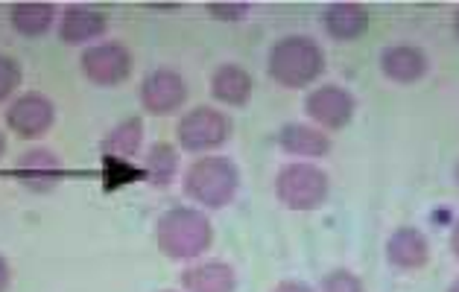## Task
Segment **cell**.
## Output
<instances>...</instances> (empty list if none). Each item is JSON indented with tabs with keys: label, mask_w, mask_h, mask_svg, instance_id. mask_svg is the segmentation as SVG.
I'll use <instances>...</instances> for the list:
<instances>
[{
	"label": "cell",
	"mask_w": 459,
	"mask_h": 292,
	"mask_svg": "<svg viewBox=\"0 0 459 292\" xmlns=\"http://www.w3.org/2000/svg\"><path fill=\"white\" fill-rule=\"evenodd\" d=\"M155 240H159L161 254L173 257V261H194V257L208 252L211 240H214V228L203 210L173 208L159 219Z\"/></svg>",
	"instance_id": "1"
},
{
	"label": "cell",
	"mask_w": 459,
	"mask_h": 292,
	"mask_svg": "<svg viewBox=\"0 0 459 292\" xmlns=\"http://www.w3.org/2000/svg\"><path fill=\"white\" fill-rule=\"evenodd\" d=\"M325 71V53L307 36H284L270 50V76L284 88H305Z\"/></svg>",
	"instance_id": "2"
},
{
	"label": "cell",
	"mask_w": 459,
	"mask_h": 292,
	"mask_svg": "<svg viewBox=\"0 0 459 292\" xmlns=\"http://www.w3.org/2000/svg\"><path fill=\"white\" fill-rule=\"evenodd\" d=\"M240 187V173L229 159L222 155H205L190 164L185 173V193L196 199L205 208H222L229 205Z\"/></svg>",
	"instance_id": "3"
},
{
	"label": "cell",
	"mask_w": 459,
	"mask_h": 292,
	"mask_svg": "<svg viewBox=\"0 0 459 292\" xmlns=\"http://www.w3.org/2000/svg\"><path fill=\"white\" fill-rule=\"evenodd\" d=\"M275 193L290 210H313L328 199V176L313 164H290L275 178Z\"/></svg>",
	"instance_id": "4"
},
{
	"label": "cell",
	"mask_w": 459,
	"mask_h": 292,
	"mask_svg": "<svg viewBox=\"0 0 459 292\" xmlns=\"http://www.w3.org/2000/svg\"><path fill=\"white\" fill-rule=\"evenodd\" d=\"M229 134H231V120L220 108L211 106H199L178 120V143L190 152L217 150V146L229 141Z\"/></svg>",
	"instance_id": "5"
},
{
	"label": "cell",
	"mask_w": 459,
	"mask_h": 292,
	"mask_svg": "<svg viewBox=\"0 0 459 292\" xmlns=\"http://www.w3.org/2000/svg\"><path fill=\"white\" fill-rule=\"evenodd\" d=\"M82 71L97 85H117L132 73V53L120 41L94 44L82 53Z\"/></svg>",
	"instance_id": "6"
},
{
	"label": "cell",
	"mask_w": 459,
	"mask_h": 292,
	"mask_svg": "<svg viewBox=\"0 0 459 292\" xmlns=\"http://www.w3.org/2000/svg\"><path fill=\"white\" fill-rule=\"evenodd\" d=\"M187 85L182 73L170 71V67H159L152 71L141 85V103L150 115H173L178 106H185Z\"/></svg>",
	"instance_id": "7"
},
{
	"label": "cell",
	"mask_w": 459,
	"mask_h": 292,
	"mask_svg": "<svg viewBox=\"0 0 459 292\" xmlns=\"http://www.w3.org/2000/svg\"><path fill=\"white\" fill-rule=\"evenodd\" d=\"M305 111L325 129H342L354 117V97L340 85H319L307 94Z\"/></svg>",
	"instance_id": "8"
},
{
	"label": "cell",
	"mask_w": 459,
	"mask_h": 292,
	"mask_svg": "<svg viewBox=\"0 0 459 292\" xmlns=\"http://www.w3.org/2000/svg\"><path fill=\"white\" fill-rule=\"evenodd\" d=\"M56 108L44 94H24L6 108V126L18 138H41L53 126Z\"/></svg>",
	"instance_id": "9"
},
{
	"label": "cell",
	"mask_w": 459,
	"mask_h": 292,
	"mask_svg": "<svg viewBox=\"0 0 459 292\" xmlns=\"http://www.w3.org/2000/svg\"><path fill=\"white\" fill-rule=\"evenodd\" d=\"M15 173L21 185H27L30 190H36V193H48V190H53L62 182L65 167L50 150H32L18 159Z\"/></svg>",
	"instance_id": "10"
},
{
	"label": "cell",
	"mask_w": 459,
	"mask_h": 292,
	"mask_svg": "<svg viewBox=\"0 0 459 292\" xmlns=\"http://www.w3.org/2000/svg\"><path fill=\"white\" fill-rule=\"evenodd\" d=\"M380 71H384L392 82L410 85L419 82L424 73H428V56L424 50L412 47V44H395V47H386L380 53Z\"/></svg>",
	"instance_id": "11"
},
{
	"label": "cell",
	"mask_w": 459,
	"mask_h": 292,
	"mask_svg": "<svg viewBox=\"0 0 459 292\" xmlns=\"http://www.w3.org/2000/svg\"><path fill=\"white\" fill-rule=\"evenodd\" d=\"M386 257L398 269H421L430 261L428 237L419 228H398L386 243Z\"/></svg>",
	"instance_id": "12"
},
{
	"label": "cell",
	"mask_w": 459,
	"mask_h": 292,
	"mask_svg": "<svg viewBox=\"0 0 459 292\" xmlns=\"http://www.w3.org/2000/svg\"><path fill=\"white\" fill-rule=\"evenodd\" d=\"M366 27H368V13L360 4L342 0V4H331L328 9H325V30H328L331 39L354 41V39L363 36Z\"/></svg>",
	"instance_id": "13"
},
{
	"label": "cell",
	"mask_w": 459,
	"mask_h": 292,
	"mask_svg": "<svg viewBox=\"0 0 459 292\" xmlns=\"http://www.w3.org/2000/svg\"><path fill=\"white\" fill-rule=\"evenodd\" d=\"M59 32H62V41H68V44L91 41V39L103 36V32H106V15L100 13V9L85 6V4L68 6V9H65V15H62Z\"/></svg>",
	"instance_id": "14"
},
{
	"label": "cell",
	"mask_w": 459,
	"mask_h": 292,
	"mask_svg": "<svg viewBox=\"0 0 459 292\" xmlns=\"http://www.w3.org/2000/svg\"><path fill=\"white\" fill-rule=\"evenodd\" d=\"M278 146L290 155H301V159H322L331 150L328 134L305 126V123H287V126L278 132Z\"/></svg>",
	"instance_id": "15"
},
{
	"label": "cell",
	"mask_w": 459,
	"mask_h": 292,
	"mask_svg": "<svg viewBox=\"0 0 459 292\" xmlns=\"http://www.w3.org/2000/svg\"><path fill=\"white\" fill-rule=\"evenodd\" d=\"M182 287L187 292H234L238 275H234V269L229 263L208 261V263L190 266L182 275Z\"/></svg>",
	"instance_id": "16"
},
{
	"label": "cell",
	"mask_w": 459,
	"mask_h": 292,
	"mask_svg": "<svg viewBox=\"0 0 459 292\" xmlns=\"http://www.w3.org/2000/svg\"><path fill=\"white\" fill-rule=\"evenodd\" d=\"M211 94L226 106H246L252 99V76L240 64H220L211 76Z\"/></svg>",
	"instance_id": "17"
},
{
	"label": "cell",
	"mask_w": 459,
	"mask_h": 292,
	"mask_svg": "<svg viewBox=\"0 0 459 292\" xmlns=\"http://www.w3.org/2000/svg\"><path fill=\"white\" fill-rule=\"evenodd\" d=\"M141 143H143V123L138 117H129V120L117 123V126L103 138V155L106 159L129 161L138 155Z\"/></svg>",
	"instance_id": "18"
},
{
	"label": "cell",
	"mask_w": 459,
	"mask_h": 292,
	"mask_svg": "<svg viewBox=\"0 0 459 292\" xmlns=\"http://www.w3.org/2000/svg\"><path fill=\"white\" fill-rule=\"evenodd\" d=\"M56 18V6L53 4H39V0H30V4H15L13 6V27L21 36H44L53 27Z\"/></svg>",
	"instance_id": "19"
},
{
	"label": "cell",
	"mask_w": 459,
	"mask_h": 292,
	"mask_svg": "<svg viewBox=\"0 0 459 292\" xmlns=\"http://www.w3.org/2000/svg\"><path fill=\"white\" fill-rule=\"evenodd\" d=\"M178 155L170 143H152L147 159H143V178L155 187H167L176 178Z\"/></svg>",
	"instance_id": "20"
},
{
	"label": "cell",
	"mask_w": 459,
	"mask_h": 292,
	"mask_svg": "<svg viewBox=\"0 0 459 292\" xmlns=\"http://www.w3.org/2000/svg\"><path fill=\"white\" fill-rule=\"evenodd\" d=\"M138 178H143V167H132L123 159H106L103 155V185H106V190H117L129 182H138Z\"/></svg>",
	"instance_id": "21"
},
{
	"label": "cell",
	"mask_w": 459,
	"mask_h": 292,
	"mask_svg": "<svg viewBox=\"0 0 459 292\" xmlns=\"http://www.w3.org/2000/svg\"><path fill=\"white\" fill-rule=\"evenodd\" d=\"M322 292H363V280L349 269H337V272L325 275Z\"/></svg>",
	"instance_id": "22"
},
{
	"label": "cell",
	"mask_w": 459,
	"mask_h": 292,
	"mask_svg": "<svg viewBox=\"0 0 459 292\" xmlns=\"http://www.w3.org/2000/svg\"><path fill=\"white\" fill-rule=\"evenodd\" d=\"M18 85H21V64L13 56H0V103L13 97Z\"/></svg>",
	"instance_id": "23"
},
{
	"label": "cell",
	"mask_w": 459,
	"mask_h": 292,
	"mask_svg": "<svg viewBox=\"0 0 459 292\" xmlns=\"http://www.w3.org/2000/svg\"><path fill=\"white\" fill-rule=\"evenodd\" d=\"M208 13L222 21H240L249 15V4H208Z\"/></svg>",
	"instance_id": "24"
},
{
	"label": "cell",
	"mask_w": 459,
	"mask_h": 292,
	"mask_svg": "<svg viewBox=\"0 0 459 292\" xmlns=\"http://www.w3.org/2000/svg\"><path fill=\"white\" fill-rule=\"evenodd\" d=\"M275 292H313L307 284H301V280H284V284H278Z\"/></svg>",
	"instance_id": "25"
},
{
	"label": "cell",
	"mask_w": 459,
	"mask_h": 292,
	"mask_svg": "<svg viewBox=\"0 0 459 292\" xmlns=\"http://www.w3.org/2000/svg\"><path fill=\"white\" fill-rule=\"evenodd\" d=\"M6 287H9V263L0 257V292H6Z\"/></svg>",
	"instance_id": "26"
},
{
	"label": "cell",
	"mask_w": 459,
	"mask_h": 292,
	"mask_svg": "<svg viewBox=\"0 0 459 292\" xmlns=\"http://www.w3.org/2000/svg\"><path fill=\"white\" fill-rule=\"evenodd\" d=\"M451 249H454V254L459 257V219H456V226H454V231H451Z\"/></svg>",
	"instance_id": "27"
},
{
	"label": "cell",
	"mask_w": 459,
	"mask_h": 292,
	"mask_svg": "<svg viewBox=\"0 0 459 292\" xmlns=\"http://www.w3.org/2000/svg\"><path fill=\"white\" fill-rule=\"evenodd\" d=\"M4 150H6V141H4V134H0V159H4Z\"/></svg>",
	"instance_id": "28"
},
{
	"label": "cell",
	"mask_w": 459,
	"mask_h": 292,
	"mask_svg": "<svg viewBox=\"0 0 459 292\" xmlns=\"http://www.w3.org/2000/svg\"><path fill=\"white\" fill-rule=\"evenodd\" d=\"M447 292H459V280H454V284H451V289H447Z\"/></svg>",
	"instance_id": "29"
},
{
	"label": "cell",
	"mask_w": 459,
	"mask_h": 292,
	"mask_svg": "<svg viewBox=\"0 0 459 292\" xmlns=\"http://www.w3.org/2000/svg\"><path fill=\"white\" fill-rule=\"evenodd\" d=\"M454 30H456V36H459V13H456V18H454Z\"/></svg>",
	"instance_id": "30"
},
{
	"label": "cell",
	"mask_w": 459,
	"mask_h": 292,
	"mask_svg": "<svg viewBox=\"0 0 459 292\" xmlns=\"http://www.w3.org/2000/svg\"><path fill=\"white\" fill-rule=\"evenodd\" d=\"M161 292H173V289H161Z\"/></svg>",
	"instance_id": "31"
},
{
	"label": "cell",
	"mask_w": 459,
	"mask_h": 292,
	"mask_svg": "<svg viewBox=\"0 0 459 292\" xmlns=\"http://www.w3.org/2000/svg\"><path fill=\"white\" fill-rule=\"evenodd\" d=\"M456 178H459V167H456Z\"/></svg>",
	"instance_id": "32"
}]
</instances>
